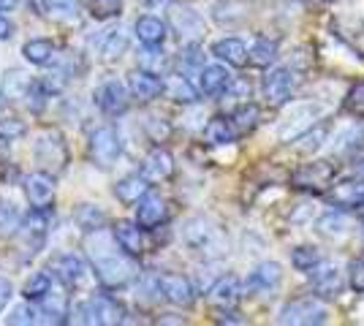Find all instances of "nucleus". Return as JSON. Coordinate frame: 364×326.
I'll use <instances>...</instances> for the list:
<instances>
[{
  "label": "nucleus",
  "instance_id": "ddd939ff",
  "mask_svg": "<svg viewBox=\"0 0 364 326\" xmlns=\"http://www.w3.org/2000/svg\"><path fill=\"white\" fill-rule=\"evenodd\" d=\"M128 90H131V98H136L139 104H150L155 98H161V95L166 93V79L161 77V74H152L147 68H141L139 65L136 71H131L128 74Z\"/></svg>",
  "mask_w": 364,
  "mask_h": 326
},
{
  "label": "nucleus",
  "instance_id": "473e14b6",
  "mask_svg": "<svg viewBox=\"0 0 364 326\" xmlns=\"http://www.w3.org/2000/svg\"><path fill=\"white\" fill-rule=\"evenodd\" d=\"M198 93H201V90H196L185 74H171V77L166 79V95L171 101H177V104H196Z\"/></svg>",
  "mask_w": 364,
  "mask_h": 326
},
{
  "label": "nucleus",
  "instance_id": "c9c22d12",
  "mask_svg": "<svg viewBox=\"0 0 364 326\" xmlns=\"http://www.w3.org/2000/svg\"><path fill=\"white\" fill-rule=\"evenodd\" d=\"M6 324L11 326H33V324H41V310H38V305L36 302H22V305H16L14 310L6 315Z\"/></svg>",
  "mask_w": 364,
  "mask_h": 326
},
{
  "label": "nucleus",
  "instance_id": "f704fd0d",
  "mask_svg": "<svg viewBox=\"0 0 364 326\" xmlns=\"http://www.w3.org/2000/svg\"><path fill=\"white\" fill-rule=\"evenodd\" d=\"M362 147H364V125H350L348 131H343L337 136L334 153L337 156H356Z\"/></svg>",
  "mask_w": 364,
  "mask_h": 326
},
{
  "label": "nucleus",
  "instance_id": "f257e3e1",
  "mask_svg": "<svg viewBox=\"0 0 364 326\" xmlns=\"http://www.w3.org/2000/svg\"><path fill=\"white\" fill-rule=\"evenodd\" d=\"M85 253L90 259V266L95 272L98 283L107 288V291H117V288H125L131 286L134 280L139 278V266L136 259L128 256L125 250L117 245L114 234L109 229H101V232L85 234Z\"/></svg>",
  "mask_w": 364,
  "mask_h": 326
},
{
  "label": "nucleus",
  "instance_id": "8fccbe9b",
  "mask_svg": "<svg viewBox=\"0 0 364 326\" xmlns=\"http://www.w3.org/2000/svg\"><path fill=\"white\" fill-rule=\"evenodd\" d=\"M11 296H14V288H11V283L6 278H0V313L6 310V305L11 302Z\"/></svg>",
  "mask_w": 364,
  "mask_h": 326
},
{
  "label": "nucleus",
  "instance_id": "72a5a7b5",
  "mask_svg": "<svg viewBox=\"0 0 364 326\" xmlns=\"http://www.w3.org/2000/svg\"><path fill=\"white\" fill-rule=\"evenodd\" d=\"M247 55H250V65H256V68H269L277 58V44L269 41V38H264V36H258L256 41L247 47Z\"/></svg>",
  "mask_w": 364,
  "mask_h": 326
},
{
  "label": "nucleus",
  "instance_id": "f8f14e48",
  "mask_svg": "<svg viewBox=\"0 0 364 326\" xmlns=\"http://www.w3.org/2000/svg\"><path fill=\"white\" fill-rule=\"evenodd\" d=\"M158 288H161V299H166L174 308H191L196 302V286L177 272L158 275Z\"/></svg>",
  "mask_w": 364,
  "mask_h": 326
},
{
  "label": "nucleus",
  "instance_id": "ea45409f",
  "mask_svg": "<svg viewBox=\"0 0 364 326\" xmlns=\"http://www.w3.org/2000/svg\"><path fill=\"white\" fill-rule=\"evenodd\" d=\"M87 14L98 22H109L122 14V0H87Z\"/></svg>",
  "mask_w": 364,
  "mask_h": 326
},
{
  "label": "nucleus",
  "instance_id": "2eb2a0df",
  "mask_svg": "<svg viewBox=\"0 0 364 326\" xmlns=\"http://www.w3.org/2000/svg\"><path fill=\"white\" fill-rule=\"evenodd\" d=\"M114 239H117V245H120L128 256H144L147 250H150V242H147V229L144 226H139L136 220H120V223H114Z\"/></svg>",
  "mask_w": 364,
  "mask_h": 326
},
{
  "label": "nucleus",
  "instance_id": "864d4df0",
  "mask_svg": "<svg viewBox=\"0 0 364 326\" xmlns=\"http://www.w3.org/2000/svg\"><path fill=\"white\" fill-rule=\"evenodd\" d=\"M353 174H356L359 180H364V158H359V161L353 163Z\"/></svg>",
  "mask_w": 364,
  "mask_h": 326
},
{
  "label": "nucleus",
  "instance_id": "5fc2aeb1",
  "mask_svg": "<svg viewBox=\"0 0 364 326\" xmlns=\"http://www.w3.org/2000/svg\"><path fill=\"white\" fill-rule=\"evenodd\" d=\"M144 6H161V3H166V0H141Z\"/></svg>",
  "mask_w": 364,
  "mask_h": 326
},
{
  "label": "nucleus",
  "instance_id": "bb28decb",
  "mask_svg": "<svg viewBox=\"0 0 364 326\" xmlns=\"http://www.w3.org/2000/svg\"><path fill=\"white\" fill-rule=\"evenodd\" d=\"M22 58L31 63V65H52V60L58 58V44L52 38H31L22 44Z\"/></svg>",
  "mask_w": 364,
  "mask_h": 326
},
{
  "label": "nucleus",
  "instance_id": "a18cd8bd",
  "mask_svg": "<svg viewBox=\"0 0 364 326\" xmlns=\"http://www.w3.org/2000/svg\"><path fill=\"white\" fill-rule=\"evenodd\" d=\"M28 125L22 123L19 117H0V144H14V141L25 139Z\"/></svg>",
  "mask_w": 364,
  "mask_h": 326
},
{
  "label": "nucleus",
  "instance_id": "4be33fe9",
  "mask_svg": "<svg viewBox=\"0 0 364 326\" xmlns=\"http://www.w3.org/2000/svg\"><path fill=\"white\" fill-rule=\"evenodd\" d=\"M166 220H168V204L164 202L161 196L147 193V196L136 204V223L139 226H144L147 232L158 229V226H164Z\"/></svg>",
  "mask_w": 364,
  "mask_h": 326
},
{
  "label": "nucleus",
  "instance_id": "a19ab883",
  "mask_svg": "<svg viewBox=\"0 0 364 326\" xmlns=\"http://www.w3.org/2000/svg\"><path fill=\"white\" fill-rule=\"evenodd\" d=\"M177 65H180L182 74H191V71H201L204 68V55H201V49H198V41H191V44H185L180 52V58H177Z\"/></svg>",
  "mask_w": 364,
  "mask_h": 326
},
{
  "label": "nucleus",
  "instance_id": "de8ad7c7",
  "mask_svg": "<svg viewBox=\"0 0 364 326\" xmlns=\"http://www.w3.org/2000/svg\"><path fill=\"white\" fill-rule=\"evenodd\" d=\"M346 112H350L353 117H364V79L356 82L346 95Z\"/></svg>",
  "mask_w": 364,
  "mask_h": 326
},
{
  "label": "nucleus",
  "instance_id": "1a4fd4ad",
  "mask_svg": "<svg viewBox=\"0 0 364 326\" xmlns=\"http://www.w3.org/2000/svg\"><path fill=\"white\" fill-rule=\"evenodd\" d=\"M92 101H95V107H98L101 114L122 117L128 112V107H131V90H128V85H122L117 79H107V82H101L95 87Z\"/></svg>",
  "mask_w": 364,
  "mask_h": 326
},
{
  "label": "nucleus",
  "instance_id": "4468645a",
  "mask_svg": "<svg viewBox=\"0 0 364 326\" xmlns=\"http://www.w3.org/2000/svg\"><path fill=\"white\" fill-rule=\"evenodd\" d=\"M261 93L267 98V104L274 109L286 107L294 95V77L289 68H272L267 71V77L261 79Z\"/></svg>",
  "mask_w": 364,
  "mask_h": 326
},
{
  "label": "nucleus",
  "instance_id": "cd10ccee",
  "mask_svg": "<svg viewBox=\"0 0 364 326\" xmlns=\"http://www.w3.org/2000/svg\"><path fill=\"white\" fill-rule=\"evenodd\" d=\"M44 11L58 25H79L82 22V6L76 0H44Z\"/></svg>",
  "mask_w": 364,
  "mask_h": 326
},
{
  "label": "nucleus",
  "instance_id": "9d476101",
  "mask_svg": "<svg viewBox=\"0 0 364 326\" xmlns=\"http://www.w3.org/2000/svg\"><path fill=\"white\" fill-rule=\"evenodd\" d=\"M49 269H52V275L58 278V283H60L65 291L82 286V280L87 278V261H85L79 253H74V250L58 253V256L52 259Z\"/></svg>",
  "mask_w": 364,
  "mask_h": 326
},
{
  "label": "nucleus",
  "instance_id": "dca6fc26",
  "mask_svg": "<svg viewBox=\"0 0 364 326\" xmlns=\"http://www.w3.org/2000/svg\"><path fill=\"white\" fill-rule=\"evenodd\" d=\"M22 188H25V196H28L31 207H49L55 202V174H49V171H31L25 177Z\"/></svg>",
  "mask_w": 364,
  "mask_h": 326
},
{
  "label": "nucleus",
  "instance_id": "20e7f679",
  "mask_svg": "<svg viewBox=\"0 0 364 326\" xmlns=\"http://www.w3.org/2000/svg\"><path fill=\"white\" fill-rule=\"evenodd\" d=\"M122 134L117 125H98L87 139V156L98 169H112L122 156Z\"/></svg>",
  "mask_w": 364,
  "mask_h": 326
},
{
  "label": "nucleus",
  "instance_id": "0eeeda50",
  "mask_svg": "<svg viewBox=\"0 0 364 326\" xmlns=\"http://www.w3.org/2000/svg\"><path fill=\"white\" fill-rule=\"evenodd\" d=\"M277 324L283 326H318L326 324V308L318 302V296H302L291 299L289 305L280 310Z\"/></svg>",
  "mask_w": 364,
  "mask_h": 326
},
{
  "label": "nucleus",
  "instance_id": "39448f33",
  "mask_svg": "<svg viewBox=\"0 0 364 326\" xmlns=\"http://www.w3.org/2000/svg\"><path fill=\"white\" fill-rule=\"evenodd\" d=\"M166 22H168V31L174 33L182 44L198 41L204 36V31H207L204 16L198 14L193 6H188V3H171L166 11Z\"/></svg>",
  "mask_w": 364,
  "mask_h": 326
},
{
  "label": "nucleus",
  "instance_id": "09e8293b",
  "mask_svg": "<svg viewBox=\"0 0 364 326\" xmlns=\"http://www.w3.org/2000/svg\"><path fill=\"white\" fill-rule=\"evenodd\" d=\"M348 286L356 291V294H362L364 291V253L348 266Z\"/></svg>",
  "mask_w": 364,
  "mask_h": 326
},
{
  "label": "nucleus",
  "instance_id": "7ed1b4c3",
  "mask_svg": "<svg viewBox=\"0 0 364 326\" xmlns=\"http://www.w3.org/2000/svg\"><path fill=\"white\" fill-rule=\"evenodd\" d=\"M33 158L38 163V169L49 171V174H60L68 166V144L63 139L58 128H46L41 131L36 141H33Z\"/></svg>",
  "mask_w": 364,
  "mask_h": 326
},
{
  "label": "nucleus",
  "instance_id": "a211bd4d",
  "mask_svg": "<svg viewBox=\"0 0 364 326\" xmlns=\"http://www.w3.org/2000/svg\"><path fill=\"white\" fill-rule=\"evenodd\" d=\"M210 302H213L218 310H234L237 308V302L242 299V283L240 278H234V275H223V278H218L210 286Z\"/></svg>",
  "mask_w": 364,
  "mask_h": 326
},
{
  "label": "nucleus",
  "instance_id": "4c0bfd02",
  "mask_svg": "<svg viewBox=\"0 0 364 326\" xmlns=\"http://www.w3.org/2000/svg\"><path fill=\"white\" fill-rule=\"evenodd\" d=\"M128 49V36L122 31H109L104 36V44H101V58L104 60H120Z\"/></svg>",
  "mask_w": 364,
  "mask_h": 326
},
{
  "label": "nucleus",
  "instance_id": "f3484780",
  "mask_svg": "<svg viewBox=\"0 0 364 326\" xmlns=\"http://www.w3.org/2000/svg\"><path fill=\"white\" fill-rule=\"evenodd\" d=\"M177 171V163H174V156L168 153L166 147H155L147 153L144 163H141V174L150 180L152 185L155 183H168Z\"/></svg>",
  "mask_w": 364,
  "mask_h": 326
},
{
  "label": "nucleus",
  "instance_id": "393cba45",
  "mask_svg": "<svg viewBox=\"0 0 364 326\" xmlns=\"http://www.w3.org/2000/svg\"><path fill=\"white\" fill-rule=\"evenodd\" d=\"M213 55L220 63H226L231 68H245L250 63V55H247V44L242 38H220L213 44Z\"/></svg>",
  "mask_w": 364,
  "mask_h": 326
},
{
  "label": "nucleus",
  "instance_id": "58836bf2",
  "mask_svg": "<svg viewBox=\"0 0 364 326\" xmlns=\"http://www.w3.org/2000/svg\"><path fill=\"white\" fill-rule=\"evenodd\" d=\"M316 232L321 237H329V239H337V237H343V234L348 232V217L340 215V212H329V215H323L316 223Z\"/></svg>",
  "mask_w": 364,
  "mask_h": 326
},
{
  "label": "nucleus",
  "instance_id": "37998d69",
  "mask_svg": "<svg viewBox=\"0 0 364 326\" xmlns=\"http://www.w3.org/2000/svg\"><path fill=\"white\" fill-rule=\"evenodd\" d=\"M291 264L296 266L299 272H313V269L321 264L318 250L313 248V245H299V248H294L291 250Z\"/></svg>",
  "mask_w": 364,
  "mask_h": 326
},
{
  "label": "nucleus",
  "instance_id": "6e6552de",
  "mask_svg": "<svg viewBox=\"0 0 364 326\" xmlns=\"http://www.w3.org/2000/svg\"><path fill=\"white\" fill-rule=\"evenodd\" d=\"M334 177H337V169L329 161H316V163H304L294 171L291 185L296 190H307V193H326L334 183Z\"/></svg>",
  "mask_w": 364,
  "mask_h": 326
},
{
  "label": "nucleus",
  "instance_id": "a878e982",
  "mask_svg": "<svg viewBox=\"0 0 364 326\" xmlns=\"http://www.w3.org/2000/svg\"><path fill=\"white\" fill-rule=\"evenodd\" d=\"M326 199L332 207H359L364 202V180H348V183H337L326 190Z\"/></svg>",
  "mask_w": 364,
  "mask_h": 326
},
{
  "label": "nucleus",
  "instance_id": "3c124183",
  "mask_svg": "<svg viewBox=\"0 0 364 326\" xmlns=\"http://www.w3.org/2000/svg\"><path fill=\"white\" fill-rule=\"evenodd\" d=\"M14 36V22L6 14H0V41H9Z\"/></svg>",
  "mask_w": 364,
  "mask_h": 326
},
{
  "label": "nucleus",
  "instance_id": "412c9836",
  "mask_svg": "<svg viewBox=\"0 0 364 326\" xmlns=\"http://www.w3.org/2000/svg\"><path fill=\"white\" fill-rule=\"evenodd\" d=\"M134 36H136V41L141 47H164V41L168 36V22L152 14L139 16L136 25H134Z\"/></svg>",
  "mask_w": 364,
  "mask_h": 326
},
{
  "label": "nucleus",
  "instance_id": "6e6d98bb",
  "mask_svg": "<svg viewBox=\"0 0 364 326\" xmlns=\"http://www.w3.org/2000/svg\"><path fill=\"white\" fill-rule=\"evenodd\" d=\"M3 101H6V95L0 93V109H3Z\"/></svg>",
  "mask_w": 364,
  "mask_h": 326
},
{
  "label": "nucleus",
  "instance_id": "2f4dec72",
  "mask_svg": "<svg viewBox=\"0 0 364 326\" xmlns=\"http://www.w3.org/2000/svg\"><path fill=\"white\" fill-rule=\"evenodd\" d=\"M237 136H240V131L234 128L231 117H213V120L207 123V128H204V139H207V144H215V147L231 144Z\"/></svg>",
  "mask_w": 364,
  "mask_h": 326
},
{
  "label": "nucleus",
  "instance_id": "603ef678",
  "mask_svg": "<svg viewBox=\"0 0 364 326\" xmlns=\"http://www.w3.org/2000/svg\"><path fill=\"white\" fill-rule=\"evenodd\" d=\"M16 6H19V0H0V14H6V11H14Z\"/></svg>",
  "mask_w": 364,
  "mask_h": 326
},
{
  "label": "nucleus",
  "instance_id": "49530a36",
  "mask_svg": "<svg viewBox=\"0 0 364 326\" xmlns=\"http://www.w3.org/2000/svg\"><path fill=\"white\" fill-rule=\"evenodd\" d=\"M22 212H19V207L14 202H9V199H0V232H16L19 229V223H22Z\"/></svg>",
  "mask_w": 364,
  "mask_h": 326
},
{
  "label": "nucleus",
  "instance_id": "b1692460",
  "mask_svg": "<svg viewBox=\"0 0 364 326\" xmlns=\"http://www.w3.org/2000/svg\"><path fill=\"white\" fill-rule=\"evenodd\" d=\"M231 85V74L223 63H213V65H204L198 71V90L207 98H215V95H223Z\"/></svg>",
  "mask_w": 364,
  "mask_h": 326
},
{
  "label": "nucleus",
  "instance_id": "423d86ee",
  "mask_svg": "<svg viewBox=\"0 0 364 326\" xmlns=\"http://www.w3.org/2000/svg\"><path fill=\"white\" fill-rule=\"evenodd\" d=\"M49 226H52L49 207H33L31 212L22 217V223H19V229H16V237H19V242H22L25 256H31L33 259L38 250L44 248Z\"/></svg>",
  "mask_w": 364,
  "mask_h": 326
},
{
  "label": "nucleus",
  "instance_id": "e433bc0d",
  "mask_svg": "<svg viewBox=\"0 0 364 326\" xmlns=\"http://www.w3.org/2000/svg\"><path fill=\"white\" fill-rule=\"evenodd\" d=\"M139 65L152 71V74H161L164 77L168 71V65H171V60L166 58L164 47H144L141 49V58H139Z\"/></svg>",
  "mask_w": 364,
  "mask_h": 326
},
{
  "label": "nucleus",
  "instance_id": "5701e85b",
  "mask_svg": "<svg viewBox=\"0 0 364 326\" xmlns=\"http://www.w3.org/2000/svg\"><path fill=\"white\" fill-rule=\"evenodd\" d=\"M36 87H38V79H33L31 74L19 71V68H11L3 74V95L11 98V101H28L36 95Z\"/></svg>",
  "mask_w": 364,
  "mask_h": 326
},
{
  "label": "nucleus",
  "instance_id": "9b49d317",
  "mask_svg": "<svg viewBox=\"0 0 364 326\" xmlns=\"http://www.w3.org/2000/svg\"><path fill=\"white\" fill-rule=\"evenodd\" d=\"M182 239H185V245L191 250L210 256V253H215V248H218V229H215L207 217H201V215L191 217V220L182 226Z\"/></svg>",
  "mask_w": 364,
  "mask_h": 326
},
{
  "label": "nucleus",
  "instance_id": "c85d7f7f",
  "mask_svg": "<svg viewBox=\"0 0 364 326\" xmlns=\"http://www.w3.org/2000/svg\"><path fill=\"white\" fill-rule=\"evenodd\" d=\"M283 278V272H280V264H274V261H264V264H258L253 272H250V278H247V288L250 291H256V294H267V291H272L274 286L280 283Z\"/></svg>",
  "mask_w": 364,
  "mask_h": 326
},
{
  "label": "nucleus",
  "instance_id": "c03bdc74",
  "mask_svg": "<svg viewBox=\"0 0 364 326\" xmlns=\"http://www.w3.org/2000/svg\"><path fill=\"white\" fill-rule=\"evenodd\" d=\"M231 123L240 134H247L258 125V107L256 104H242L231 112Z\"/></svg>",
  "mask_w": 364,
  "mask_h": 326
},
{
  "label": "nucleus",
  "instance_id": "c756f323",
  "mask_svg": "<svg viewBox=\"0 0 364 326\" xmlns=\"http://www.w3.org/2000/svg\"><path fill=\"white\" fill-rule=\"evenodd\" d=\"M55 286H60L58 283V278L52 275V269L49 272H33L31 278H28V283H25V288H22V296L28 299V302H44L46 296L55 291Z\"/></svg>",
  "mask_w": 364,
  "mask_h": 326
},
{
  "label": "nucleus",
  "instance_id": "6ab92c4d",
  "mask_svg": "<svg viewBox=\"0 0 364 326\" xmlns=\"http://www.w3.org/2000/svg\"><path fill=\"white\" fill-rule=\"evenodd\" d=\"M152 183L139 171V174H125L114 183V196L117 202L125 204V207H136L147 193H150Z\"/></svg>",
  "mask_w": 364,
  "mask_h": 326
},
{
  "label": "nucleus",
  "instance_id": "f03ea898",
  "mask_svg": "<svg viewBox=\"0 0 364 326\" xmlns=\"http://www.w3.org/2000/svg\"><path fill=\"white\" fill-rule=\"evenodd\" d=\"M125 305H120L112 294H90L82 302H76L71 310V321L87 326H107V324H125L128 318Z\"/></svg>",
  "mask_w": 364,
  "mask_h": 326
},
{
  "label": "nucleus",
  "instance_id": "79ce46f5",
  "mask_svg": "<svg viewBox=\"0 0 364 326\" xmlns=\"http://www.w3.org/2000/svg\"><path fill=\"white\" fill-rule=\"evenodd\" d=\"M326 134H329V125L323 123V125H313L307 134H299L296 136V150L299 153H313V150H318L321 144L326 141Z\"/></svg>",
  "mask_w": 364,
  "mask_h": 326
},
{
  "label": "nucleus",
  "instance_id": "7c9ffc66",
  "mask_svg": "<svg viewBox=\"0 0 364 326\" xmlns=\"http://www.w3.org/2000/svg\"><path fill=\"white\" fill-rule=\"evenodd\" d=\"M76 226L82 229V234H92V232H101L109 226V215L98 207V204H79L74 212Z\"/></svg>",
  "mask_w": 364,
  "mask_h": 326
},
{
  "label": "nucleus",
  "instance_id": "aec40b11",
  "mask_svg": "<svg viewBox=\"0 0 364 326\" xmlns=\"http://www.w3.org/2000/svg\"><path fill=\"white\" fill-rule=\"evenodd\" d=\"M313 291L318 299H337L340 291H343V275H340V269L337 264H318L313 272Z\"/></svg>",
  "mask_w": 364,
  "mask_h": 326
}]
</instances>
